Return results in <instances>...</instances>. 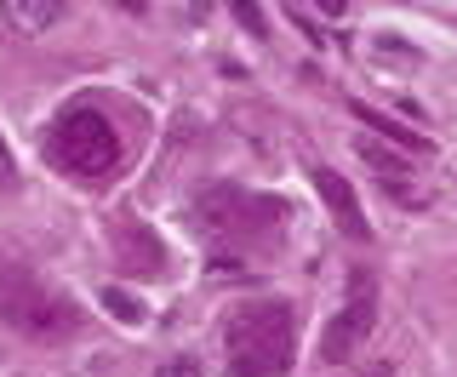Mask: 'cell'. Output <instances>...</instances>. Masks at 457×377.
<instances>
[{
	"mask_svg": "<svg viewBox=\"0 0 457 377\" xmlns=\"http://www.w3.org/2000/svg\"><path fill=\"white\" fill-rule=\"evenodd\" d=\"M354 114L371 126L378 138H389V143H400V155H428L435 143H428L423 132H411V126H400V121H389V114H378V109H366V104H354Z\"/></svg>",
	"mask_w": 457,
	"mask_h": 377,
	"instance_id": "52a82bcc",
	"label": "cell"
},
{
	"mask_svg": "<svg viewBox=\"0 0 457 377\" xmlns=\"http://www.w3.org/2000/svg\"><path fill=\"white\" fill-rule=\"evenodd\" d=\"M161 377H200V360H166Z\"/></svg>",
	"mask_w": 457,
	"mask_h": 377,
	"instance_id": "5bb4252c",
	"label": "cell"
},
{
	"mask_svg": "<svg viewBox=\"0 0 457 377\" xmlns=\"http://www.w3.org/2000/svg\"><path fill=\"white\" fill-rule=\"evenodd\" d=\"M200 223L212 229V235H228V240H257V235H275L286 206L269 195H252V188L240 183H212L200 188Z\"/></svg>",
	"mask_w": 457,
	"mask_h": 377,
	"instance_id": "3957f363",
	"label": "cell"
},
{
	"mask_svg": "<svg viewBox=\"0 0 457 377\" xmlns=\"http://www.w3.org/2000/svg\"><path fill=\"white\" fill-rule=\"evenodd\" d=\"M309 178H314V195L326 200V212H332V223L343 229L349 240H371V223H366V212H361V195L349 188V178L332 166H309Z\"/></svg>",
	"mask_w": 457,
	"mask_h": 377,
	"instance_id": "8992f818",
	"label": "cell"
},
{
	"mask_svg": "<svg viewBox=\"0 0 457 377\" xmlns=\"http://www.w3.org/2000/svg\"><path fill=\"white\" fill-rule=\"evenodd\" d=\"M114 240H120V264H143V269H149V274H161L166 264H161V246H154V235H149V229H132V223H120V229H114Z\"/></svg>",
	"mask_w": 457,
	"mask_h": 377,
	"instance_id": "9c48e42d",
	"label": "cell"
},
{
	"mask_svg": "<svg viewBox=\"0 0 457 377\" xmlns=\"http://www.w3.org/2000/svg\"><path fill=\"white\" fill-rule=\"evenodd\" d=\"M104 309L114 314V321H126V326H143V321H149V309H143L132 292H120V286H109V292H104Z\"/></svg>",
	"mask_w": 457,
	"mask_h": 377,
	"instance_id": "8fae6325",
	"label": "cell"
},
{
	"mask_svg": "<svg viewBox=\"0 0 457 377\" xmlns=\"http://www.w3.org/2000/svg\"><path fill=\"white\" fill-rule=\"evenodd\" d=\"M223 355H228V377H280V372H292V355H297L292 303H280V297L240 303L223 321Z\"/></svg>",
	"mask_w": 457,
	"mask_h": 377,
	"instance_id": "6da1fadb",
	"label": "cell"
},
{
	"mask_svg": "<svg viewBox=\"0 0 457 377\" xmlns=\"http://www.w3.org/2000/svg\"><path fill=\"white\" fill-rule=\"evenodd\" d=\"M29 286H35V281H29L23 269H0V321H12V309L23 303Z\"/></svg>",
	"mask_w": 457,
	"mask_h": 377,
	"instance_id": "7c38bea8",
	"label": "cell"
},
{
	"mask_svg": "<svg viewBox=\"0 0 457 377\" xmlns=\"http://www.w3.org/2000/svg\"><path fill=\"white\" fill-rule=\"evenodd\" d=\"M12 326H18L23 338H46V343L75 338L80 331V303H69L63 292H46V286H29L23 303L12 309Z\"/></svg>",
	"mask_w": 457,
	"mask_h": 377,
	"instance_id": "5b68a950",
	"label": "cell"
},
{
	"mask_svg": "<svg viewBox=\"0 0 457 377\" xmlns=\"http://www.w3.org/2000/svg\"><path fill=\"white\" fill-rule=\"evenodd\" d=\"M46 155L69 172V178H80V183H104L109 172L120 166V138H114V126L104 121V109L75 104V109H63V114L52 121V132H46Z\"/></svg>",
	"mask_w": 457,
	"mask_h": 377,
	"instance_id": "7a4b0ae2",
	"label": "cell"
},
{
	"mask_svg": "<svg viewBox=\"0 0 457 377\" xmlns=\"http://www.w3.org/2000/svg\"><path fill=\"white\" fill-rule=\"evenodd\" d=\"M354 155L371 166V172H383V178H400V172H411V155H400V149H389L383 138H354Z\"/></svg>",
	"mask_w": 457,
	"mask_h": 377,
	"instance_id": "30bf717a",
	"label": "cell"
},
{
	"mask_svg": "<svg viewBox=\"0 0 457 377\" xmlns=\"http://www.w3.org/2000/svg\"><path fill=\"white\" fill-rule=\"evenodd\" d=\"M371 326H378V286H371L366 269H354L349 274V292H343V309L320 331V360H332V366H337V360H349L371 338Z\"/></svg>",
	"mask_w": 457,
	"mask_h": 377,
	"instance_id": "277c9868",
	"label": "cell"
},
{
	"mask_svg": "<svg viewBox=\"0 0 457 377\" xmlns=\"http://www.w3.org/2000/svg\"><path fill=\"white\" fill-rule=\"evenodd\" d=\"M371 46H378L383 57H400V63H423V52L411 46V40H400V35H378Z\"/></svg>",
	"mask_w": 457,
	"mask_h": 377,
	"instance_id": "4fadbf2b",
	"label": "cell"
},
{
	"mask_svg": "<svg viewBox=\"0 0 457 377\" xmlns=\"http://www.w3.org/2000/svg\"><path fill=\"white\" fill-rule=\"evenodd\" d=\"M235 18H240V23H246V29H252V35H269V29H263V12H257V6H235Z\"/></svg>",
	"mask_w": 457,
	"mask_h": 377,
	"instance_id": "9a60e30c",
	"label": "cell"
},
{
	"mask_svg": "<svg viewBox=\"0 0 457 377\" xmlns=\"http://www.w3.org/2000/svg\"><path fill=\"white\" fill-rule=\"evenodd\" d=\"M6 23H18L23 35H40V29H52L57 18H63V0H6Z\"/></svg>",
	"mask_w": 457,
	"mask_h": 377,
	"instance_id": "ba28073f",
	"label": "cell"
},
{
	"mask_svg": "<svg viewBox=\"0 0 457 377\" xmlns=\"http://www.w3.org/2000/svg\"><path fill=\"white\" fill-rule=\"evenodd\" d=\"M0 178H12V149H6V138H0Z\"/></svg>",
	"mask_w": 457,
	"mask_h": 377,
	"instance_id": "2e32d148",
	"label": "cell"
}]
</instances>
